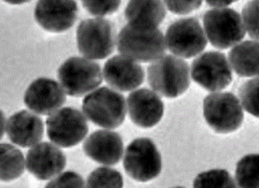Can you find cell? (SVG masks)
<instances>
[{"mask_svg": "<svg viewBox=\"0 0 259 188\" xmlns=\"http://www.w3.org/2000/svg\"><path fill=\"white\" fill-rule=\"evenodd\" d=\"M119 53L138 62H154L165 56L167 44L157 27L123 26L117 37Z\"/></svg>", "mask_w": 259, "mask_h": 188, "instance_id": "obj_1", "label": "cell"}, {"mask_svg": "<svg viewBox=\"0 0 259 188\" xmlns=\"http://www.w3.org/2000/svg\"><path fill=\"white\" fill-rule=\"evenodd\" d=\"M148 82L155 93L167 99L185 94L190 86L191 69L185 60L176 56H164L147 69Z\"/></svg>", "mask_w": 259, "mask_h": 188, "instance_id": "obj_2", "label": "cell"}, {"mask_svg": "<svg viewBox=\"0 0 259 188\" xmlns=\"http://www.w3.org/2000/svg\"><path fill=\"white\" fill-rule=\"evenodd\" d=\"M82 112L95 125L114 129L124 121L126 104L123 95L103 86L94 90L83 99Z\"/></svg>", "mask_w": 259, "mask_h": 188, "instance_id": "obj_3", "label": "cell"}, {"mask_svg": "<svg viewBox=\"0 0 259 188\" xmlns=\"http://www.w3.org/2000/svg\"><path fill=\"white\" fill-rule=\"evenodd\" d=\"M203 25L210 44L221 50L234 47L246 35L241 14L229 8H214L206 12Z\"/></svg>", "mask_w": 259, "mask_h": 188, "instance_id": "obj_4", "label": "cell"}, {"mask_svg": "<svg viewBox=\"0 0 259 188\" xmlns=\"http://www.w3.org/2000/svg\"><path fill=\"white\" fill-rule=\"evenodd\" d=\"M76 35L78 50L89 59H104L115 49L117 38L114 26L102 17L81 21Z\"/></svg>", "mask_w": 259, "mask_h": 188, "instance_id": "obj_5", "label": "cell"}, {"mask_svg": "<svg viewBox=\"0 0 259 188\" xmlns=\"http://www.w3.org/2000/svg\"><path fill=\"white\" fill-rule=\"evenodd\" d=\"M203 115L210 128L219 134L238 130L244 119L241 101L229 92H212L205 97Z\"/></svg>", "mask_w": 259, "mask_h": 188, "instance_id": "obj_6", "label": "cell"}, {"mask_svg": "<svg viewBox=\"0 0 259 188\" xmlns=\"http://www.w3.org/2000/svg\"><path fill=\"white\" fill-rule=\"evenodd\" d=\"M58 79L66 94L80 97L102 82L100 65L87 57H69L58 69Z\"/></svg>", "mask_w": 259, "mask_h": 188, "instance_id": "obj_7", "label": "cell"}, {"mask_svg": "<svg viewBox=\"0 0 259 188\" xmlns=\"http://www.w3.org/2000/svg\"><path fill=\"white\" fill-rule=\"evenodd\" d=\"M123 169L138 182H149L160 174L162 157L154 142L149 138L134 139L126 147Z\"/></svg>", "mask_w": 259, "mask_h": 188, "instance_id": "obj_8", "label": "cell"}, {"mask_svg": "<svg viewBox=\"0 0 259 188\" xmlns=\"http://www.w3.org/2000/svg\"><path fill=\"white\" fill-rule=\"evenodd\" d=\"M191 77L198 85L210 92L224 90L233 80L229 58L216 51L203 53L193 61Z\"/></svg>", "mask_w": 259, "mask_h": 188, "instance_id": "obj_9", "label": "cell"}, {"mask_svg": "<svg viewBox=\"0 0 259 188\" xmlns=\"http://www.w3.org/2000/svg\"><path fill=\"white\" fill-rule=\"evenodd\" d=\"M46 126L50 140L63 148L79 145L88 133L85 116L79 110L70 107L52 113L46 120Z\"/></svg>", "mask_w": 259, "mask_h": 188, "instance_id": "obj_10", "label": "cell"}, {"mask_svg": "<svg viewBox=\"0 0 259 188\" xmlns=\"http://www.w3.org/2000/svg\"><path fill=\"white\" fill-rule=\"evenodd\" d=\"M165 39L169 52L182 58L200 55L208 43L205 30L195 18L175 21L167 27Z\"/></svg>", "mask_w": 259, "mask_h": 188, "instance_id": "obj_11", "label": "cell"}, {"mask_svg": "<svg viewBox=\"0 0 259 188\" xmlns=\"http://www.w3.org/2000/svg\"><path fill=\"white\" fill-rule=\"evenodd\" d=\"M34 13L37 24L46 31L62 33L74 25L78 6L75 0H38Z\"/></svg>", "mask_w": 259, "mask_h": 188, "instance_id": "obj_12", "label": "cell"}, {"mask_svg": "<svg viewBox=\"0 0 259 188\" xmlns=\"http://www.w3.org/2000/svg\"><path fill=\"white\" fill-rule=\"evenodd\" d=\"M24 101L34 113L50 115L66 103L67 98L58 82L49 78H38L26 89Z\"/></svg>", "mask_w": 259, "mask_h": 188, "instance_id": "obj_13", "label": "cell"}, {"mask_svg": "<svg viewBox=\"0 0 259 188\" xmlns=\"http://www.w3.org/2000/svg\"><path fill=\"white\" fill-rule=\"evenodd\" d=\"M26 168L38 180L47 181L61 173L67 164L65 154L50 143L32 146L26 156Z\"/></svg>", "mask_w": 259, "mask_h": 188, "instance_id": "obj_14", "label": "cell"}, {"mask_svg": "<svg viewBox=\"0 0 259 188\" xmlns=\"http://www.w3.org/2000/svg\"><path fill=\"white\" fill-rule=\"evenodd\" d=\"M130 119L142 128L157 125L164 114V103L159 96L147 88H141L130 93L127 98Z\"/></svg>", "mask_w": 259, "mask_h": 188, "instance_id": "obj_15", "label": "cell"}, {"mask_svg": "<svg viewBox=\"0 0 259 188\" xmlns=\"http://www.w3.org/2000/svg\"><path fill=\"white\" fill-rule=\"evenodd\" d=\"M103 75L108 84L122 92L135 90L144 81L142 66L123 55L111 57L105 63Z\"/></svg>", "mask_w": 259, "mask_h": 188, "instance_id": "obj_16", "label": "cell"}, {"mask_svg": "<svg viewBox=\"0 0 259 188\" xmlns=\"http://www.w3.org/2000/svg\"><path fill=\"white\" fill-rule=\"evenodd\" d=\"M82 148L87 157L102 165H115L123 157L122 137L111 130L93 132L84 140Z\"/></svg>", "mask_w": 259, "mask_h": 188, "instance_id": "obj_17", "label": "cell"}, {"mask_svg": "<svg viewBox=\"0 0 259 188\" xmlns=\"http://www.w3.org/2000/svg\"><path fill=\"white\" fill-rule=\"evenodd\" d=\"M44 122L39 116L28 111H20L7 123V134L14 145L23 148L34 146L44 137Z\"/></svg>", "mask_w": 259, "mask_h": 188, "instance_id": "obj_18", "label": "cell"}, {"mask_svg": "<svg viewBox=\"0 0 259 188\" xmlns=\"http://www.w3.org/2000/svg\"><path fill=\"white\" fill-rule=\"evenodd\" d=\"M128 24L142 27H158L167 11L162 0H130L124 11Z\"/></svg>", "mask_w": 259, "mask_h": 188, "instance_id": "obj_19", "label": "cell"}, {"mask_svg": "<svg viewBox=\"0 0 259 188\" xmlns=\"http://www.w3.org/2000/svg\"><path fill=\"white\" fill-rule=\"evenodd\" d=\"M229 60L237 75L245 78L259 76V41L244 40L229 51Z\"/></svg>", "mask_w": 259, "mask_h": 188, "instance_id": "obj_20", "label": "cell"}, {"mask_svg": "<svg viewBox=\"0 0 259 188\" xmlns=\"http://www.w3.org/2000/svg\"><path fill=\"white\" fill-rule=\"evenodd\" d=\"M25 157L15 146L3 144L0 146V178L10 182L19 178L25 170Z\"/></svg>", "mask_w": 259, "mask_h": 188, "instance_id": "obj_21", "label": "cell"}, {"mask_svg": "<svg viewBox=\"0 0 259 188\" xmlns=\"http://www.w3.org/2000/svg\"><path fill=\"white\" fill-rule=\"evenodd\" d=\"M235 181L240 187H259V154H250L239 160Z\"/></svg>", "mask_w": 259, "mask_h": 188, "instance_id": "obj_22", "label": "cell"}, {"mask_svg": "<svg viewBox=\"0 0 259 188\" xmlns=\"http://www.w3.org/2000/svg\"><path fill=\"white\" fill-rule=\"evenodd\" d=\"M194 187H235L237 183L232 176L226 169H210L198 174Z\"/></svg>", "mask_w": 259, "mask_h": 188, "instance_id": "obj_23", "label": "cell"}, {"mask_svg": "<svg viewBox=\"0 0 259 188\" xmlns=\"http://www.w3.org/2000/svg\"><path fill=\"white\" fill-rule=\"evenodd\" d=\"M239 99L247 113L259 118V76L253 77L241 85Z\"/></svg>", "mask_w": 259, "mask_h": 188, "instance_id": "obj_24", "label": "cell"}, {"mask_svg": "<svg viewBox=\"0 0 259 188\" xmlns=\"http://www.w3.org/2000/svg\"><path fill=\"white\" fill-rule=\"evenodd\" d=\"M123 177L115 169L100 167L93 170L87 178V187H122Z\"/></svg>", "mask_w": 259, "mask_h": 188, "instance_id": "obj_25", "label": "cell"}, {"mask_svg": "<svg viewBox=\"0 0 259 188\" xmlns=\"http://www.w3.org/2000/svg\"><path fill=\"white\" fill-rule=\"evenodd\" d=\"M241 17L248 35L259 41V0L247 2L242 9Z\"/></svg>", "mask_w": 259, "mask_h": 188, "instance_id": "obj_26", "label": "cell"}, {"mask_svg": "<svg viewBox=\"0 0 259 188\" xmlns=\"http://www.w3.org/2000/svg\"><path fill=\"white\" fill-rule=\"evenodd\" d=\"M87 12L95 16L103 17L115 13L121 5V0H80Z\"/></svg>", "mask_w": 259, "mask_h": 188, "instance_id": "obj_27", "label": "cell"}, {"mask_svg": "<svg viewBox=\"0 0 259 188\" xmlns=\"http://www.w3.org/2000/svg\"><path fill=\"white\" fill-rule=\"evenodd\" d=\"M87 183L74 171H66L56 176L54 180L46 184V187H84Z\"/></svg>", "mask_w": 259, "mask_h": 188, "instance_id": "obj_28", "label": "cell"}, {"mask_svg": "<svg viewBox=\"0 0 259 188\" xmlns=\"http://www.w3.org/2000/svg\"><path fill=\"white\" fill-rule=\"evenodd\" d=\"M203 0H164L165 5L169 12L185 15L198 10L201 6Z\"/></svg>", "mask_w": 259, "mask_h": 188, "instance_id": "obj_29", "label": "cell"}, {"mask_svg": "<svg viewBox=\"0 0 259 188\" xmlns=\"http://www.w3.org/2000/svg\"><path fill=\"white\" fill-rule=\"evenodd\" d=\"M209 6L212 8H226L239 0H205Z\"/></svg>", "mask_w": 259, "mask_h": 188, "instance_id": "obj_30", "label": "cell"}, {"mask_svg": "<svg viewBox=\"0 0 259 188\" xmlns=\"http://www.w3.org/2000/svg\"><path fill=\"white\" fill-rule=\"evenodd\" d=\"M4 1L9 4H12V5H21L24 3L30 2L31 0H4Z\"/></svg>", "mask_w": 259, "mask_h": 188, "instance_id": "obj_31", "label": "cell"}]
</instances>
